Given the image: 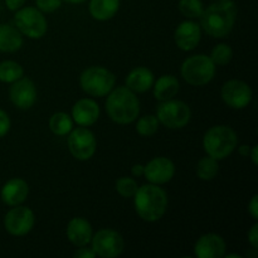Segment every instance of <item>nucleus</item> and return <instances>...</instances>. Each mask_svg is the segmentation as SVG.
Instances as JSON below:
<instances>
[{
	"mask_svg": "<svg viewBox=\"0 0 258 258\" xmlns=\"http://www.w3.org/2000/svg\"><path fill=\"white\" fill-rule=\"evenodd\" d=\"M237 18L233 0H216L201 15L202 28L213 38H224L232 32Z\"/></svg>",
	"mask_w": 258,
	"mask_h": 258,
	"instance_id": "f257e3e1",
	"label": "nucleus"
},
{
	"mask_svg": "<svg viewBox=\"0 0 258 258\" xmlns=\"http://www.w3.org/2000/svg\"><path fill=\"white\" fill-rule=\"evenodd\" d=\"M136 213L146 222H156L164 216L168 207L165 190L156 184H145L134 194Z\"/></svg>",
	"mask_w": 258,
	"mask_h": 258,
	"instance_id": "f03ea898",
	"label": "nucleus"
},
{
	"mask_svg": "<svg viewBox=\"0 0 258 258\" xmlns=\"http://www.w3.org/2000/svg\"><path fill=\"white\" fill-rule=\"evenodd\" d=\"M106 111L111 120L120 125L131 123L138 118L140 112V102L135 92L127 87H117L112 90L106 101Z\"/></svg>",
	"mask_w": 258,
	"mask_h": 258,
	"instance_id": "7ed1b4c3",
	"label": "nucleus"
},
{
	"mask_svg": "<svg viewBox=\"0 0 258 258\" xmlns=\"http://www.w3.org/2000/svg\"><path fill=\"white\" fill-rule=\"evenodd\" d=\"M238 144V138L234 130L229 126H213L206 133L203 146L206 153L216 160H223L233 153Z\"/></svg>",
	"mask_w": 258,
	"mask_h": 258,
	"instance_id": "20e7f679",
	"label": "nucleus"
},
{
	"mask_svg": "<svg viewBox=\"0 0 258 258\" xmlns=\"http://www.w3.org/2000/svg\"><path fill=\"white\" fill-rule=\"evenodd\" d=\"M216 75V64L206 54H196L186 58L181 64V76L193 86H204Z\"/></svg>",
	"mask_w": 258,
	"mask_h": 258,
	"instance_id": "39448f33",
	"label": "nucleus"
},
{
	"mask_svg": "<svg viewBox=\"0 0 258 258\" xmlns=\"http://www.w3.org/2000/svg\"><path fill=\"white\" fill-rule=\"evenodd\" d=\"M115 75L103 67H90L81 75V87L86 93L95 97L108 95L115 87Z\"/></svg>",
	"mask_w": 258,
	"mask_h": 258,
	"instance_id": "423d86ee",
	"label": "nucleus"
},
{
	"mask_svg": "<svg viewBox=\"0 0 258 258\" xmlns=\"http://www.w3.org/2000/svg\"><path fill=\"white\" fill-rule=\"evenodd\" d=\"M190 107L183 101H161L156 108V118L168 128H181L190 121Z\"/></svg>",
	"mask_w": 258,
	"mask_h": 258,
	"instance_id": "0eeeda50",
	"label": "nucleus"
},
{
	"mask_svg": "<svg viewBox=\"0 0 258 258\" xmlns=\"http://www.w3.org/2000/svg\"><path fill=\"white\" fill-rule=\"evenodd\" d=\"M14 22L22 34L33 39L42 38L47 32V19L38 8H20L15 13Z\"/></svg>",
	"mask_w": 258,
	"mask_h": 258,
	"instance_id": "6e6552de",
	"label": "nucleus"
},
{
	"mask_svg": "<svg viewBox=\"0 0 258 258\" xmlns=\"http://www.w3.org/2000/svg\"><path fill=\"white\" fill-rule=\"evenodd\" d=\"M91 239H92V249L96 256L103 258L120 256L125 247L122 236L113 229H101Z\"/></svg>",
	"mask_w": 258,
	"mask_h": 258,
	"instance_id": "1a4fd4ad",
	"label": "nucleus"
},
{
	"mask_svg": "<svg viewBox=\"0 0 258 258\" xmlns=\"http://www.w3.org/2000/svg\"><path fill=\"white\" fill-rule=\"evenodd\" d=\"M96 138L85 126L71 130L68 136V148L71 154L77 160H88L93 156L96 151Z\"/></svg>",
	"mask_w": 258,
	"mask_h": 258,
	"instance_id": "9d476101",
	"label": "nucleus"
},
{
	"mask_svg": "<svg viewBox=\"0 0 258 258\" xmlns=\"http://www.w3.org/2000/svg\"><path fill=\"white\" fill-rule=\"evenodd\" d=\"M35 223V217L32 209L27 207L15 206L10 209L4 218V227L12 236L22 237L32 231Z\"/></svg>",
	"mask_w": 258,
	"mask_h": 258,
	"instance_id": "9b49d317",
	"label": "nucleus"
},
{
	"mask_svg": "<svg viewBox=\"0 0 258 258\" xmlns=\"http://www.w3.org/2000/svg\"><path fill=\"white\" fill-rule=\"evenodd\" d=\"M222 98L232 108H244L252 100V90L246 82L239 80H231L222 87Z\"/></svg>",
	"mask_w": 258,
	"mask_h": 258,
	"instance_id": "f8f14e48",
	"label": "nucleus"
},
{
	"mask_svg": "<svg viewBox=\"0 0 258 258\" xmlns=\"http://www.w3.org/2000/svg\"><path fill=\"white\" fill-rule=\"evenodd\" d=\"M9 97L15 107L20 110H28L34 105L37 100L35 85L29 78H19L13 82L9 90Z\"/></svg>",
	"mask_w": 258,
	"mask_h": 258,
	"instance_id": "ddd939ff",
	"label": "nucleus"
},
{
	"mask_svg": "<svg viewBox=\"0 0 258 258\" xmlns=\"http://www.w3.org/2000/svg\"><path fill=\"white\" fill-rule=\"evenodd\" d=\"M174 174H175L174 163L170 159L164 158V156L154 158L144 166V176L151 184H156V185L170 181Z\"/></svg>",
	"mask_w": 258,
	"mask_h": 258,
	"instance_id": "4468645a",
	"label": "nucleus"
},
{
	"mask_svg": "<svg viewBox=\"0 0 258 258\" xmlns=\"http://www.w3.org/2000/svg\"><path fill=\"white\" fill-rule=\"evenodd\" d=\"M226 252V242L216 233H207L197 241L194 254L198 258H221Z\"/></svg>",
	"mask_w": 258,
	"mask_h": 258,
	"instance_id": "2eb2a0df",
	"label": "nucleus"
},
{
	"mask_svg": "<svg viewBox=\"0 0 258 258\" xmlns=\"http://www.w3.org/2000/svg\"><path fill=\"white\" fill-rule=\"evenodd\" d=\"M174 39L181 50L194 49L201 42V27L191 20L183 22L175 29Z\"/></svg>",
	"mask_w": 258,
	"mask_h": 258,
	"instance_id": "dca6fc26",
	"label": "nucleus"
},
{
	"mask_svg": "<svg viewBox=\"0 0 258 258\" xmlns=\"http://www.w3.org/2000/svg\"><path fill=\"white\" fill-rule=\"evenodd\" d=\"M29 194V186L25 180L20 178H13L4 184L0 191L2 201L7 206L15 207L22 204Z\"/></svg>",
	"mask_w": 258,
	"mask_h": 258,
	"instance_id": "f3484780",
	"label": "nucleus"
},
{
	"mask_svg": "<svg viewBox=\"0 0 258 258\" xmlns=\"http://www.w3.org/2000/svg\"><path fill=\"white\" fill-rule=\"evenodd\" d=\"M100 116V107L91 98H82L77 101L72 108V117L80 126L93 125Z\"/></svg>",
	"mask_w": 258,
	"mask_h": 258,
	"instance_id": "a211bd4d",
	"label": "nucleus"
},
{
	"mask_svg": "<svg viewBox=\"0 0 258 258\" xmlns=\"http://www.w3.org/2000/svg\"><path fill=\"white\" fill-rule=\"evenodd\" d=\"M67 237L76 247L87 246L92 238V227L90 222L81 217L71 219L67 226Z\"/></svg>",
	"mask_w": 258,
	"mask_h": 258,
	"instance_id": "6ab92c4d",
	"label": "nucleus"
},
{
	"mask_svg": "<svg viewBox=\"0 0 258 258\" xmlns=\"http://www.w3.org/2000/svg\"><path fill=\"white\" fill-rule=\"evenodd\" d=\"M154 83V75L145 67H138L131 71L126 77V86L133 92H146Z\"/></svg>",
	"mask_w": 258,
	"mask_h": 258,
	"instance_id": "aec40b11",
	"label": "nucleus"
},
{
	"mask_svg": "<svg viewBox=\"0 0 258 258\" xmlns=\"http://www.w3.org/2000/svg\"><path fill=\"white\" fill-rule=\"evenodd\" d=\"M22 44V33L17 28L9 24H0V52H15L20 49Z\"/></svg>",
	"mask_w": 258,
	"mask_h": 258,
	"instance_id": "412c9836",
	"label": "nucleus"
},
{
	"mask_svg": "<svg viewBox=\"0 0 258 258\" xmlns=\"http://www.w3.org/2000/svg\"><path fill=\"white\" fill-rule=\"evenodd\" d=\"M120 8V0H90V9L91 15L96 20H105L111 19L115 17L116 13Z\"/></svg>",
	"mask_w": 258,
	"mask_h": 258,
	"instance_id": "4be33fe9",
	"label": "nucleus"
},
{
	"mask_svg": "<svg viewBox=\"0 0 258 258\" xmlns=\"http://www.w3.org/2000/svg\"><path fill=\"white\" fill-rule=\"evenodd\" d=\"M179 91V81L174 76H161L154 85V96L159 101L171 100Z\"/></svg>",
	"mask_w": 258,
	"mask_h": 258,
	"instance_id": "5701e85b",
	"label": "nucleus"
},
{
	"mask_svg": "<svg viewBox=\"0 0 258 258\" xmlns=\"http://www.w3.org/2000/svg\"><path fill=\"white\" fill-rule=\"evenodd\" d=\"M23 67L14 60H4L0 63V81L4 83H13L23 77Z\"/></svg>",
	"mask_w": 258,
	"mask_h": 258,
	"instance_id": "b1692460",
	"label": "nucleus"
},
{
	"mask_svg": "<svg viewBox=\"0 0 258 258\" xmlns=\"http://www.w3.org/2000/svg\"><path fill=\"white\" fill-rule=\"evenodd\" d=\"M218 160H216V159L209 155L206 156V158H202L199 160L198 165H197V175L202 180H212V179H214L218 174Z\"/></svg>",
	"mask_w": 258,
	"mask_h": 258,
	"instance_id": "393cba45",
	"label": "nucleus"
},
{
	"mask_svg": "<svg viewBox=\"0 0 258 258\" xmlns=\"http://www.w3.org/2000/svg\"><path fill=\"white\" fill-rule=\"evenodd\" d=\"M73 127V122L70 116L64 112H57L50 117L49 128L54 135L64 136L71 133Z\"/></svg>",
	"mask_w": 258,
	"mask_h": 258,
	"instance_id": "a878e982",
	"label": "nucleus"
},
{
	"mask_svg": "<svg viewBox=\"0 0 258 258\" xmlns=\"http://www.w3.org/2000/svg\"><path fill=\"white\" fill-rule=\"evenodd\" d=\"M179 10L184 17L189 18V19H196V18H201L204 10V5L202 0H180Z\"/></svg>",
	"mask_w": 258,
	"mask_h": 258,
	"instance_id": "bb28decb",
	"label": "nucleus"
},
{
	"mask_svg": "<svg viewBox=\"0 0 258 258\" xmlns=\"http://www.w3.org/2000/svg\"><path fill=\"white\" fill-rule=\"evenodd\" d=\"M233 57V50L228 44H218L212 50L211 59L216 66L228 64Z\"/></svg>",
	"mask_w": 258,
	"mask_h": 258,
	"instance_id": "cd10ccee",
	"label": "nucleus"
},
{
	"mask_svg": "<svg viewBox=\"0 0 258 258\" xmlns=\"http://www.w3.org/2000/svg\"><path fill=\"white\" fill-rule=\"evenodd\" d=\"M158 127L159 121L158 118H156V116L146 115L143 116V117L138 121L136 131H138L141 136H151L158 131Z\"/></svg>",
	"mask_w": 258,
	"mask_h": 258,
	"instance_id": "c85d7f7f",
	"label": "nucleus"
},
{
	"mask_svg": "<svg viewBox=\"0 0 258 258\" xmlns=\"http://www.w3.org/2000/svg\"><path fill=\"white\" fill-rule=\"evenodd\" d=\"M138 183L133 178L128 176H122L116 181V190L123 198H131L138 190Z\"/></svg>",
	"mask_w": 258,
	"mask_h": 258,
	"instance_id": "c756f323",
	"label": "nucleus"
},
{
	"mask_svg": "<svg viewBox=\"0 0 258 258\" xmlns=\"http://www.w3.org/2000/svg\"><path fill=\"white\" fill-rule=\"evenodd\" d=\"M35 4L42 13H53L59 9L62 0H35Z\"/></svg>",
	"mask_w": 258,
	"mask_h": 258,
	"instance_id": "7c9ffc66",
	"label": "nucleus"
},
{
	"mask_svg": "<svg viewBox=\"0 0 258 258\" xmlns=\"http://www.w3.org/2000/svg\"><path fill=\"white\" fill-rule=\"evenodd\" d=\"M10 130V118L5 111L0 110V139L4 138Z\"/></svg>",
	"mask_w": 258,
	"mask_h": 258,
	"instance_id": "2f4dec72",
	"label": "nucleus"
},
{
	"mask_svg": "<svg viewBox=\"0 0 258 258\" xmlns=\"http://www.w3.org/2000/svg\"><path fill=\"white\" fill-rule=\"evenodd\" d=\"M248 241L253 249H258V224H253L251 231L248 232Z\"/></svg>",
	"mask_w": 258,
	"mask_h": 258,
	"instance_id": "473e14b6",
	"label": "nucleus"
},
{
	"mask_svg": "<svg viewBox=\"0 0 258 258\" xmlns=\"http://www.w3.org/2000/svg\"><path fill=\"white\" fill-rule=\"evenodd\" d=\"M248 212L249 214L252 216V218L253 219H258V196H253V198L251 199V202H249L248 204Z\"/></svg>",
	"mask_w": 258,
	"mask_h": 258,
	"instance_id": "72a5a7b5",
	"label": "nucleus"
},
{
	"mask_svg": "<svg viewBox=\"0 0 258 258\" xmlns=\"http://www.w3.org/2000/svg\"><path fill=\"white\" fill-rule=\"evenodd\" d=\"M73 256L76 258H93L96 256V253L93 252L92 248H85V246H83L82 248L76 251Z\"/></svg>",
	"mask_w": 258,
	"mask_h": 258,
	"instance_id": "f704fd0d",
	"label": "nucleus"
},
{
	"mask_svg": "<svg viewBox=\"0 0 258 258\" xmlns=\"http://www.w3.org/2000/svg\"><path fill=\"white\" fill-rule=\"evenodd\" d=\"M25 0H5V5H7V8L9 10H12V12H17V10H19L20 8L24 5Z\"/></svg>",
	"mask_w": 258,
	"mask_h": 258,
	"instance_id": "c9c22d12",
	"label": "nucleus"
},
{
	"mask_svg": "<svg viewBox=\"0 0 258 258\" xmlns=\"http://www.w3.org/2000/svg\"><path fill=\"white\" fill-rule=\"evenodd\" d=\"M131 173L135 176L144 175V166L140 165V164H136V165H134L133 169H131Z\"/></svg>",
	"mask_w": 258,
	"mask_h": 258,
	"instance_id": "e433bc0d",
	"label": "nucleus"
},
{
	"mask_svg": "<svg viewBox=\"0 0 258 258\" xmlns=\"http://www.w3.org/2000/svg\"><path fill=\"white\" fill-rule=\"evenodd\" d=\"M248 155L251 156L252 163H253L254 165H257V164H258V159H257V146H253V148H252V150H249Z\"/></svg>",
	"mask_w": 258,
	"mask_h": 258,
	"instance_id": "4c0bfd02",
	"label": "nucleus"
},
{
	"mask_svg": "<svg viewBox=\"0 0 258 258\" xmlns=\"http://www.w3.org/2000/svg\"><path fill=\"white\" fill-rule=\"evenodd\" d=\"M249 150H251V149H249V146H247V145H242L238 148V153L241 154L242 156H248Z\"/></svg>",
	"mask_w": 258,
	"mask_h": 258,
	"instance_id": "58836bf2",
	"label": "nucleus"
},
{
	"mask_svg": "<svg viewBox=\"0 0 258 258\" xmlns=\"http://www.w3.org/2000/svg\"><path fill=\"white\" fill-rule=\"evenodd\" d=\"M62 2L68 3V4H81V3H85L87 0H62Z\"/></svg>",
	"mask_w": 258,
	"mask_h": 258,
	"instance_id": "ea45409f",
	"label": "nucleus"
},
{
	"mask_svg": "<svg viewBox=\"0 0 258 258\" xmlns=\"http://www.w3.org/2000/svg\"><path fill=\"white\" fill-rule=\"evenodd\" d=\"M227 258H241V256H238V254H228Z\"/></svg>",
	"mask_w": 258,
	"mask_h": 258,
	"instance_id": "a19ab883",
	"label": "nucleus"
}]
</instances>
